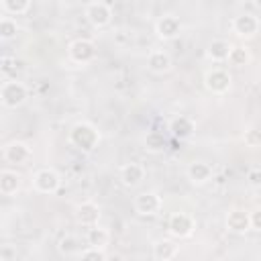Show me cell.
I'll list each match as a JSON object with an SVG mask.
<instances>
[{
    "label": "cell",
    "mask_w": 261,
    "mask_h": 261,
    "mask_svg": "<svg viewBox=\"0 0 261 261\" xmlns=\"http://www.w3.org/2000/svg\"><path fill=\"white\" fill-rule=\"evenodd\" d=\"M171 57L167 51L163 49H153L149 55H147V67L153 71V73H167L171 69Z\"/></svg>",
    "instance_id": "e0dca14e"
},
{
    "label": "cell",
    "mask_w": 261,
    "mask_h": 261,
    "mask_svg": "<svg viewBox=\"0 0 261 261\" xmlns=\"http://www.w3.org/2000/svg\"><path fill=\"white\" fill-rule=\"evenodd\" d=\"M67 57L73 63H77V65H86V63L94 61V57H96L94 41H90V39H75V41H71L69 47H67Z\"/></svg>",
    "instance_id": "5b68a950"
},
{
    "label": "cell",
    "mask_w": 261,
    "mask_h": 261,
    "mask_svg": "<svg viewBox=\"0 0 261 261\" xmlns=\"http://www.w3.org/2000/svg\"><path fill=\"white\" fill-rule=\"evenodd\" d=\"M16 259V249L12 245H2L0 247V261H14Z\"/></svg>",
    "instance_id": "83f0119b"
},
{
    "label": "cell",
    "mask_w": 261,
    "mask_h": 261,
    "mask_svg": "<svg viewBox=\"0 0 261 261\" xmlns=\"http://www.w3.org/2000/svg\"><path fill=\"white\" fill-rule=\"evenodd\" d=\"M196 228V220L188 212H173L167 220V232L173 239H188Z\"/></svg>",
    "instance_id": "277c9868"
},
{
    "label": "cell",
    "mask_w": 261,
    "mask_h": 261,
    "mask_svg": "<svg viewBox=\"0 0 261 261\" xmlns=\"http://www.w3.org/2000/svg\"><path fill=\"white\" fill-rule=\"evenodd\" d=\"M29 88L18 80H4L0 86V102L4 108H18L27 102Z\"/></svg>",
    "instance_id": "7a4b0ae2"
},
{
    "label": "cell",
    "mask_w": 261,
    "mask_h": 261,
    "mask_svg": "<svg viewBox=\"0 0 261 261\" xmlns=\"http://www.w3.org/2000/svg\"><path fill=\"white\" fill-rule=\"evenodd\" d=\"M59 186H61V177L51 167H43V169L35 171V175H33V188L39 194H55L59 190Z\"/></svg>",
    "instance_id": "52a82bcc"
},
{
    "label": "cell",
    "mask_w": 261,
    "mask_h": 261,
    "mask_svg": "<svg viewBox=\"0 0 261 261\" xmlns=\"http://www.w3.org/2000/svg\"><path fill=\"white\" fill-rule=\"evenodd\" d=\"M259 27H261L259 18L251 12H243L232 18V33L241 39H253L259 33Z\"/></svg>",
    "instance_id": "30bf717a"
},
{
    "label": "cell",
    "mask_w": 261,
    "mask_h": 261,
    "mask_svg": "<svg viewBox=\"0 0 261 261\" xmlns=\"http://www.w3.org/2000/svg\"><path fill=\"white\" fill-rule=\"evenodd\" d=\"M177 253H179V247L169 239H161L153 245V259H157V261H169Z\"/></svg>",
    "instance_id": "d6986e66"
},
{
    "label": "cell",
    "mask_w": 261,
    "mask_h": 261,
    "mask_svg": "<svg viewBox=\"0 0 261 261\" xmlns=\"http://www.w3.org/2000/svg\"><path fill=\"white\" fill-rule=\"evenodd\" d=\"M251 228L253 230H261V208L251 212Z\"/></svg>",
    "instance_id": "f546056e"
},
{
    "label": "cell",
    "mask_w": 261,
    "mask_h": 261,
    "mask_svg": "<svg viewBox=\"0 0 261 261\" xmlns=\"http://www.w3.org/2000/svg\"><path fill=\"white\" fill-rule=\"evenodd\" d=\"M84 14H86L88 22H90L94 29H104V27L110 24V20H112V8H110L106 2H102V0H96V2L88 4L86 10H84Z\"/></svg>",
    "instance_id": "9c48e42d"
},
{
    "label": "cell",
    "mask_w": 261,
    "mask_h": 261,
    "mask_svg": "<svg viewBox=\"0 0 261 261\" xmlns=\"http://www.w3.org/2000/svg\"><path fill=\"white\" fill-rule=\"evenodd\" d=\"M118 177H120L124 188H137L145 179V167L141 163H137V161H128V163L120 165Z\"/></svg>",
    "instance_id": "7c38bea8"
},
{
    "label": "cell",
    "mask_w": 261,
    "mask_h": 261,
    "mask_svg": "<svg viewBox=\"0 0 261 261\" xmlns=\"http://www.w3.org/2000/svg\"><path fill=\"white\" fill-rule=\"evenodd\" d=\"M167 128H169V133H171L173 139L186 141V139H190V137L194 135L196 122H194L190 116H186V114H177V116H173V118L169 120Z\"/></svg>",
    "instance_id": "5bb4252c"
},
{
    "label": "cell",
    "mask_w": 261,
    "mask_h": 261,
    "mask_svg": "<svg viewBox=\"0 0 261 261\" xmlns=\"http://www.w3.org/2000/svg\"><path fill=\"white\" fill-rule=\"evenodd\" d=\"M155 33L161 41H173L181 33V20L175 14H163L155 22Z\"/></svg>",
    "instance_id": "8fae6325"
},
{
    "label": "cell",
    "mask_w": 261,
    "mask_h": 261,
    "mask_svg": "<svg viewBox=\"0 0 261 261\" xmlns=\"http://www.w3.org/2000/svg\"><path fill=\"white\" fill-rule=\"evenodd\" d=\"M100 206L96 204V202H92V200H86V202H82V204H77V208H75V218H77V222L82 224V226H94V224H98L100 222Z\"/></svg>",
    "instance_id": "2e32d148"
},
{
    "label": "cell",
    "mask_w": 261,
    "mask_h": 261,
    "mask_svg": "<svg viewBox=\"0 0 261 261\" xmlns=\"http://www.w3.org/2000/svg\"><path fill=\"white\" fill-rule=\"evenodd\" d=\"M31 6V0H2V8L6 14H12V16H18V14H24Z\"/></svg>",
    "instance_id": "d4e9b609"
},
{
    "label": "cell",
    "mask_w": 261,
    "mask_h": 261,
    "mask_svg": "<svg viewBox=\"0 0 261 261\" xmlns=\"http://www.w3.org/2000/svg\"><path fill=\"white\" fill-rule=\"evenodd\" d=\"M186 175H188V179H190L194 186H204V184H208V181L212 179L214 169H212L210 163L198 159V161H192V163L188 165Z\"/></svg>",
    "instance_id": "9a60e30c"
},
{
    "label": "cell",
    "mask_w": 261,
    "mask_h": 261,
    "mask_svg": "<svg viewBox=\"0 0 261 261\" xmlns=\"http://www.w3.org/2000/svg\"><path fill=\"white\" fill-rule=\"evenodd\" d=\"M67 139L75 149H80L84 153H92L100 143V130L92 122L80 120L69 128V137Z\"/></svg>",
    "instance_id": "6da1fadb"
},
{
    "label": "cell",
    "mask_w": 261,
    "mask_h": 261,
    "mask_svg": "<svg viewBox=\"0 0 261 261\" xmlns=\"http://www.w3.org/2000/svg\"><path fill=\"white\" fill-rule=\"evenodd\" d=\"M243 141H245V145H249V147H259V145H261V130H259V128H249V130H245Z\"/></svg>",
    "instance_id": "4316f807"
},
{
    "label": "cell",
    "mask_w": 261,
    "mask_h": 261,
    "mask_svg": "<svg viewBox=\"0 0 261 261\" xmlns=\"http://www.w3.org/2000/svg\"><path fill=\"white\" fill-rule=\"evenodd\" d=\"M253 4H255V8H259V10H261V0H253Z\"/></svg>",
    "instance_id": "1f68e13d"
},
{
    "label": "cell",
    "mask_w": 261,
    "mask_h": 261,
    "mask_svg": "<svg viewBox=\"0 0 261 261\" xmlns=\"http://www.w3.org/2000/svg\"><path fill=\"white\" fill-rule=\"evenodd\" d=\"M143 145H145V149L149 151V153H163L165 149H167V139H165V135L163 133H159V130H149L147 135H145V139H143Z\"/></svg>",
    "instance_id": "44dd1931"
},
{
    "label": "cell",
    "mask_w": 261,
    "mask_h": 261,
    "mask_svg": "<svg viewBox=\"0 0 261 261\" xmlns=\"http://www.w3.org/2000/svg\"><path fill=\"white\" fill-rule=\"evenodd\" d=\"M224 222H226L228 232L245 234L247 230H251V212H247L243 208H232V210H228Z\"/></svg>",
    "instance_id": "4fadbf2b"
},
{
    "label": "cell",
    "mask_w": 261,
    "mask_h": 261,
    "mask_svg": "<svg viewBox=\"0 0 261 261\" xmlns=\"http://www.w3.org/2000/svg\"><path fill=\"white\" fill-rule=\"evenodd\" d=\"M86 241H88V245H92V247H104V249H106V245L110 243V232H108L104 226L94 224V226H88Z\"/></svg>",
    "instance_id": "7402d4cb"
},
{
    "label": "cell",
    "mask_w": 261,
    "mask_h": 261,
    "mask_svg": "<svg viewBox=\"0 0 261 261\" xmlns=\"http://www.w3.org/2000/svg\"><path fill=\"white\" fill-rule=\"evenodd\" d=\"M232 86V77L222 67H212L204 73V88L210 94H226Z\"/></svg>",
    "instance_id": "3957f363"
},
{
    "label": "cell",
    "mask_w": 261,
    "mask_h": 261,
    "mask_svg": "<svg viewBox=\"0 0 261 261\" xmlns=\"http://www.w3.org/2000/svg\"><path fill=\"white\" fill-rule=\"evenodd\" d=\"M230 49H232V45H230L228 41H224V39H214V41L208 45L206 55H208L212 61L220 63V61H226V59H228Z\"/></svg>",
    "instance_id": "ffe728a7"
},
{
    "label": "cell",
    "mask_w": 261,
    "mask_h": 261,
    "mask_svg": "<svg viewBox=\"0 0 261 261\" xmlns=\"http://www.w3.org/2000/svg\"><path fill=\"white\" fill-rule=\"evenodd\" d=\"M2 157L6 163L12 165H27L33 159V149L24 141H10L2 149Z\"/></svg>",
    "instance_id": "8992f818"
},
{
    "label": "cell",
    "mask_w": 261,
    "mask_h": 261,
    "mask_svg": "<svg viewBox=\"0 0 261 261\" xmlns=\"http://www.w3.org/2000/svg\"><path fill=\"white\" fill-rule=\"evenodd\" d=\"M163 206V200L157 192H141L133 200V208L141 216H155Z\"/></svg>",
    "instance_id": "ba28073f"
},
{
    "label": "cell",
    "mask_w": 261,
    "mask_h": 261,
    "mask_svg": "<svg viewBox=\"0 0 261 261\" xmlns=\"http://www.w3.org/2000/svg\"><path fill=\"white\" fill-rule=\"evenodd\" d=\"M249 184L255 186V188H261V169H251L249 175H247Z\"/></svg>",
    "instance_id": "f1b7e54d"
},
{
    "label": "cell",
    "mask_w": 261,
    "mask_h": 261,
    "mask_svg": "<svg viewBox=\"0 0 261 261\" xmlns=\"http://www.w3.org/2000/svg\"><path fill=\"white\" fill-rule=\"evenodd\" d=\"M230 65H234V67H243V65H247L249 61H251V53H249V49L247 47H232L230 49V53H228V59H226Z\"/></svg>",
    "instance_id": "cb8c5ba5"
},
{
    "label": "cell",
    "mask_w": 261,
    "mask_h": 261,
    "mask_svg": "<svg viewBox=\"0 0 261 261\" xmlns=\"http://www.w3.org/2000/svg\"><path fill=\"white\" fill-rule=\"evenodd\" d=\"M77 255H80V259H84V261H104V259L108 257L106 251H104V247H92V245H88V249L80 251Z\"/></svg>",
    "instance_id": "484cf974"
},
{
    "label": "cell",
    "mask_w": 261,
    "mask_h": 261,
    "mask_svg": "<svg viewBox=\"0 0 261 261\" xmlns=\"http://www.w3.org/2000/svg\"><path fill=\"white\" fill-rule=\"evenodd\" d=\"M18 190H20V175L14 169H2L0 171V194L14 196Z\"/></svg>",
    "instance_id": "ac0fdd59"
},
{
    "label": "cell",
    "mask_w": 261,
    "mask_h": 261,
    "mask_svg": "<svg viewBox=\"0 0 261 261\" xmlns=\"http://www.w3.org/2000/svg\"><path fill=\"white\" fill-rule=\"evenodd\" d=\"M77 2H82L84 6H88V4H92V2H96V0H77Z\"/></svg>",
    "instance_id": "4dcf8cb0"
},
{
    "label": "cell",
    "mask_w": 261,
    "mask_h": 261,
    "mask_svg": "<svg viewBox=\"0 0 261 261\" xmlns=\"http://www.w3.org/2000/svg\"><path fill=\"white\" fill-rule=\"evenodd\" d=\"M18 22L12 16H2L0 18V39L2 41H10L18 35Z\"/></svg>",
    "instance_id": "603a6c76"
}]
</instances>
